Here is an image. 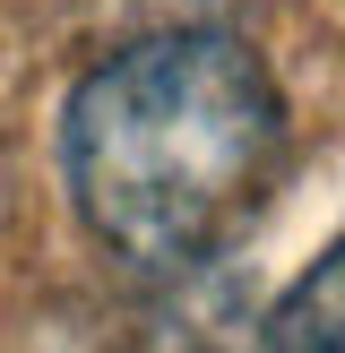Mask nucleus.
Masks as SVG:
<instances>
[{
	"instance_id": "obj_1",
	"label": "nucleus",
	"mask_w": 345,
	"mask_h": 353,
	"mask_svg": "<svg viewBox=\"0 0 345 353\" xmlns=\"http://www.w3.org/2000/svg\"><path fill=\"white\" fill-rule=\"evenodd\" d=\"M293 155L285 86L233 26H155L112 43L61 103V181L78 224L130 268L207 259Z\"/></svg>"
},
{
	"instance_id": "obj_2",
	"label": "nucleus",
	"mask_w": 345,
	"mask_h": 353,
	"mask_svg": "<svg viewBox=\"0 0 345 353\" xmlns=\"http://www.w3.org/2000/svg\"><path fill=\"white\" fill-rule=\"evenodd\" d=\"M259 353H345V224H337V241L268 302Z\"/></svg>"
}]
</instances>
